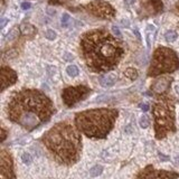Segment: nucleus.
I'll return each mask as SVG.
<instances>
[{"mask_svg":"<svg viewBox=\"0 0 179 179\" xmlns=\"http://www.w3.org/2000/svg\"><path fill=\"white\" fill-rule=\"evenodd\" d=\"M81 56L93 73H107L115 68L124 55L122 42L107 29H92L79 40Z\"/></svg>","mask_w":179,"mask_h":179,"instance_id":"f257e3e1","label":"nucleus"},{"mask_svg":"<svg viewBox=\"0 0 179 179\" xmlns=\"http://www.w3.org/2000/svg\"><path fill=\"white\" fill-rule=\"evenodd\" d=\"M54 112L55 107L49 98L35 88L15 92L7 105L9 120L28 131L48 121Z\"/></svg>","mask_w":179,"mask_h":179,"instance_id":"f03ea898","label":"nucleus"},{"mask_svg":"<svg viewBox=\"0 0 179 179\" xmlns=\"http://www.w3.org/2000/svg\"><path fill=\"white\" fill-rule=\"evenodd\" d=\"M43 143L58 164H76L82 152V137L79 129L68 122H58L43 136Z\"/></svg>","mask_w":179,"mask_h":179,"instance_id":"7ed1b4c3","label":"nucleus"},{"mask_svg":"<svg viewBox=\"0 0 179 179\" xmlns=\"http://www.w3.org/2000/svg\"><path fill=\"white\" fill-rule=\"evenodd\" d=\"M118 113V110L107 107L82 111L75 115V127L87 138L104 139L113 129Z\"/></svg>","mask_w":179,"mask_h":179,"instance_id":"20e7f679","label":"nucleus"},{"mask_svg":"<svg viewBox=\"0 0 179 179\" xmlns=\"http://www.w3.org/2000/svg\"><path fill=\"white\" fill-rule=\"evenodd\" d=\"M155 133L157 139H164L176 131V115L173 101L164 94H159L152 107Z\"/></svg>","mask_w":179,"mask_h":179,"instance_id":"39448f33","label":"nucleus"},{"mask_svg":"<svg viewBox=\"0 0 179 179\" xmlns=\"http://www.w3.org/2000/svg\"><path fill=\"white\" fill-rule=\"evenodd\" d=\"M179 70V57L175 50L165 46H160L153 52L148 76L156 77Z\"/></svg>","mask_w":179,"mask_h":179,"instance_id":"423d86ee","label":"nucleus"},{"mask_svg":"<svg viewBox=\"0 0 179 179\" xmlns=\"http://www.w3.org/2000/svg\"><path fill=\"white\" fill-rule=\"evenodd\" d=\"M86 13L100 19H112L115 16V9L109 2L103 0H94L92 2L83 6Z\"/></svg>","mask_w":179,"mask_h":179,"instance_id":"0eeeda50","label":"nucleus"},{"mask_svg":"<svg viewBox=\"0 0 179 179\" xmlns=\"http://www.w3.org/2000/svg\"><path fill=\"white\" fill-rule=\"evenodd\" d=\"M91 93V88L85 85H76L65 87L62 91V99L67 107H73L79 101L86 99Z\"/></svg>","mask_w":179,"mask_h":179,"instance_id":"6e6552de","label":"nucleus"},{"mask_svg":"<svg viewBox=\"0 0 179 179\" xmlns=\"http://www.w3.org/2000/svg\"><path fill=\"white\" fill-rule=\"evenodd\" d=\"M178 177V172L157 170L152 166H147L137 175L134 179H177Z\"/></svg>","mask_w":179,"mask_h":179,"instance_id":"1a4fd4ad","label":"nucleus"},{"mask_svg":"<svg viewBox=\"0 0 179 179\" xmlns=\"http://www.w3.org/2000/svg\"><path fill=\"white\" fill-rule=\"evenodd\" d=\"M1 179H16L14 160L11 153L6 149H1Z\"/></svg>","mask_w":179,"mask_h":179,"instance_id":"9d476101","label":"nucleus"},{"mask_svg":"<svg viewBox=\"0 0 179 179\" xmlns=\"http://www.w3.org/2000/svg\"><path fill=\"white\" fill-rule=\"evenodd\" d=\"M164 5L161 0H141L140 9L143 16H151V15L159 14L162 11Z\"/></svg>","mask_w":179,"mask_h":179,"instance_id":"9b49d317","label":"nucleus"},{"mask_svg":"<svg viewBox=\"0 0 179 179\" xmlns=\"http://www.w3.org/2000/svg\"><path fill=\"white\" fill-rule=\"evenodd\" d=\"M17 82V74L14 70L8 66L1 67V91H5L7 87L14 85Z\"/></svg>","mask_w":179,"mask_h":179,"instance_id":"f8f14e48","label":"nucleus"},{"mask_svg":"<svg viewBox=\"0 0 179 179\" xmlns=\"http://www.w3.org/2000/svg\"><path fill=\"white\" fill-rule=\"evenodd\" d=\"M170 83H171V79L170 77H159V79H157L152 83L151 90L158 94H162L169 87Z\"/></svg>","mask_w":179,"mask_h":179,"instance_id":"ddd939ff","label":"nucleus"},{"mask_svg":"<svg viewBox=\"0 0 179 179\" xmlns=\"http://www.w3.org/2000/svg\"><path fill=\"white\" fill-rule=\"evenodd\" d=\"M116 82V75L110 73V74H107L104 76H102L100 79V83L102 86L104 87H110V86H113Z\"/></svg>","mask_w":179,"mask_h":179,"instance_id":"4468645a","label":"nucleus"},{"mask_svg":"<svg viewBox=\"0 0 179 179\" xmlns=\"http://www.w3.org/2000/svg\"><path fill=\"white\" fill-rule=\"evenodd\" d=\"M20 30H22V34L25 35H29V34H35L36 33V29L34 26L29 25V24H22L20 26Z\"/></svg>","mask_w":179,"mask_h":179,"instance_id":"2eb2a0df","label":"nucleus"},{"mask_svg":"<svg viewBox=\"0 0 179 179\" xmlns=\"http://www.w3.org/2000/svg\"><path fill=\"white\" fill-rule=\"evenodd\" d=\"M66 73L68 74V76H71V77H75V76H77L79 75V67L76 66V65H68L67 66V68H66Z\"/></svg>","mask_w":179,"mask_h":179,"instance_id":"dca6fc26","label":"nucleus"},{"mask_svg":"<svg viewBox=\"0 0 179 179\" xmlns=\"http://www.w3.org/2000/svg\"><path fill=\"white\" fill-rule=\"evenodd\" d=\"M124 75L130 79H136L138 77V71L133 67H129L124 71Z\"/></svg>","mask_w":179,"mask_h":179,"instance_id":"f3484780","label":"nucleus"},{"mask_svg":"<svg viewBox=\"0 0 179 179\" xmlns=\"http://www.w3.org/2000/svg\"><path fill=\"white\" fill-rule=\"evenodd\" d=\"M177 33L176 31H173V30H169V31H167L165 35V38L167 42H169V43H172V42H175L176 39H177Z\"/></svg>","mask_w":179,"mask_h":179,"instance_id":"a211bd4d","label":"nucleus"},{"mask_svg":"<svg viewBox=\"0 0 179 179\" xmlns=\"http://www.w3.org/2000/svg\"><path fill=\"white\" fill-rule=\"evenodd\" d=\"M103 171V168H102V166H94L93 168L90 170V175L92 176V177H96V176H99L101 175Z\"/></svg>","mask_w":179,"mask_h":179,"instance_id":"6ab92c4d","label":"nucleus"},{"mask_svg":"<svg viewBox=\"0 0 179 179\" xmlns=\"http://www.w3.org/2000/svg\"><path fill=\"white\" fill-rule=\"evenodd\" d=\"M139 124H140V127L143 128V129H146V128H148L149 127V118L147 116V115L143 114L141 118H140V120H139Z\"/></svg>","mask_w":179,"mask_h":179,"instance_id":"aec40b11","label":"nucleus"},{"mask_svg":"<svg viewBox=\"0 0 179 179\" xmlns=\"http://www.w3.org/2000/svg\"><path fill=\"white\" fill-rule=\"evenodd\" d=\"M22 162L24 164H26V165H29L30 162H31V156L29 155V153H27V152H25L24 155L22 156Z\"/></svg>","mask_w":179,"mask_h":179,"instance_id":"412c9836","label":"nucleus"},{"mask_svg":"<svg viewBox=\"0 0 179 179\" xmlns=\"http://www.w3.org/2000/svg\"><path fill=\"white\" fill-rule=\"evenodd\" d=\"M45 36H46L47 39H49V40H54V39L56 38V33H55L54 30H52V29H48V30L46 31Z\"/></svg>","mask_w":179,"mask_h":179,"instance_id":"4be33fe9","label":"nucleus"},{"mask_svg":"<svg viewBox=\"0 0 179 179\" xmlns=\"http://www.w3.org/2000/svg\"><path fill=\"white\" fill-rule=\"evenodd\" d=\"M68 20H70V16H68L67 14L63 15V17H62V24H63L64 26H66V24H67Z\"/></svg>","mask_w":179,"mask_h":179,"instance_id":"5701e85b","label":"nucleus"},{"mask_svg":"<svg viewBox=\"0 0 179 179\" xmlns=\"http://www.w3.org/2000/svg\"><path fill=\"white\" fill-rule=\"evenodd\" d=\"M17 31H18V30H17V28L13 29V30L10 31V37H8V39H13V38H15V37L17 36V34H18Z\"/></svg>","mask_w":179,"mask_h":179,"instance_id":"b1692460","label":"nucleus"},{"mask_svg":"<svg viewBox=\"0 0 179 179\" xmlns=\"http://www.w3.org/2000/svg\"><path fill=\"white\" fill-rule=\"evenodd\" d=\"M112 29H113V31H114L115 35L121 36V34H120V30H119V28H118V27H115V26H113V27H112Z\"/></svg>","mask_w":179,"mask_h":179,"instance_id":"393cba45","label":"nucleus"},{"mask_svg":"<svg viewBox=\"0 0 179 179\" xmlns=\"http://www.w3.org/2000/svg\"><path fill=\"white\" fill-rule=\"evenodd\" d=\"M141 109H142L143 111L146 112V111H148V109H149V107H148L147 104H143V105H141Z\"/></svg>","mask_w":179,"mask_h":179,"instance_id":"a878e982","label":"nucleus"},{"mask_svg":"<svg viewBox=\"0 0 179 179\" xmlns=\"http://www.w3.org/2000/svg\"><path fill=\"white\" fill-rule=\"evenodd\" d=\"M1 132H2V138H1V140L3 141V140L6 139V132H5V130L3 129H1Z\"/></svg>","mask_w":179,"mask_h":179,"instance_id":"bb28decb","label":"nucleus"},{"mask_svg":"<svg viewBox=\"0 0 179 179\" xmlns=\"http://www.w3.org/2000/svg\"><path fill=\"white\" fill-rule=\"evenodd\" d=\"M29 7H30V3H26V2L22 3V8H24V9H28Z\"/></svg>","mask_w":179,"mask_h":179,"instance_id":"cd10ccee","label":"nucleus"},{"mask_svg":"<svg viewBox=\"0 0 179 179\" xmlns=\"http://www.w3.org/2000/svg\"><path fill=\"white\" fill-rule=\"evenodd\" d=\"M175 91H176V93L177 94H179V85L175 86Z\"/></svg>","mask_w":179,"mask_h":179,"instance_id":"c85d7f7f","label":"nucleus"},{"mask_svg":"<svg viewBox=\"0 0 179 179\" xmlns=\"http://www.w3.org/2000/svg\"><path fill=\"white\" fill-rule=\"evenodd\" d=\"M5 25H6V20H5V19H3V20H2V24H1V27H3V26H5Z\"/></svg>","mask_w":179,"mask_h":179,"instance_id":"c756f323","label":"nucleus"},{"mask_svg":"<svg viewBox=\"0 0 179 179\" xmlns=\"http://www.w3.org/2000/svg\"><path fill=\"white\" fill-rule=\"evenodd\" d=\"M176 8H177V10H178V13H179V1H178V3H177V6H176Z\"/></svg>","mask_w":179,"mask_h":179,"instance_id":"7c9ffc66","label":"nucleus"},{"mask_svg":"<svg viewBox=\"0 0 179 179\" xmlns=\"http://www.w3.org/2000/svg\"><path fill=\"white\" fill-rule=\"evenodd\" d=\"M178 161H179V158H178Z\"/></svg>","mask_w":179,"mask_h":179,"instance_id":"2f4dec72","label":"nucleus"}]
</instances>
